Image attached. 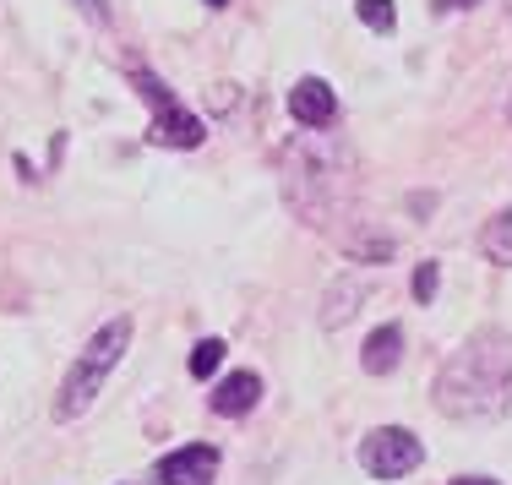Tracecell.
Masks as SVG:
<instances>
[{"label":"cell","instance_id":"6da1fadb","mask_svg":"<svg viewBox=\"0 0 512 485\" xmlns=\"http://www.w3.org/2000/svg\"><path fill=\"white\" fill-rule=\"evenodd\" d=\"M431 404L447 420H463V426L512 415V333L485 327L463 349H453L447 366L436 371Z\"/></svg>","mask_w":512,"mask_h":485},{"label":"cell","instance_id":"7a4b0ae2","mask_svg":"<svg viewBox=\"0 0 512 485\" xmlns=\"http://www.w3.org/2000/svg\"><path fill=\"white\" fill-rule=\"evenodd\" d=\"M126 349H131V317H109L99 333L82 344V355L71 360V371H66V382H60V393H55V420H82L93 409V398L104 393V382H109V371L126 360Z\"/></svg>","mask_w":512,"mask_h":485},{"label":"cell","instance_id":"3957f363","mask_svg":"<svg viewBox=\"0 0 512 485\" xmlns=\"http://www.w3.org/2000/svg\"><path fill=\"white\" fill-rule=\"evenodd\" d=\"M360 464L371 480H404L425 464V442L404 426H382L360 442Z\"/></svg>","mask_w":512,"mask_h":485},{"label":"cell","instance_id":"277c9868","mask_svg":"<svg viewBox=\"0 0 512 485\" xmlns=\"http://www.w3.org/2000/svg\"><path fill=\"white\" fill-rule=\"evenodd\" d=\"M218 475V447L213 442H186L158 464V480L164 485H213Z\"/></svg>","mask_w":512,"mask_h":485},{"label":"cell","instance_id":"5b68a950","mask_svg":"<svg viewBox=\"0 0 512 485\" xmlns=\"http://www.w3.org/2000/svg\"><path fill=\"white\" fill-rule=\"evenodd\" d=\"M289 115L306 131H327L338 120V93L327 88L322 77H300L295 88H289Z\"/></svg>","mask_w":512,"mask_h":485},{"label":"cell","instance_id":"8992f818","mask_svg":"<svg viewBox=\"0 0 512 485\" xmlns=\"http://www.w3.org/2000/svg\"><path fill=\"white\" fill-rule=\"evenodd\" d=\"M256 398H262V377H256V371H229V377L213 387V415L240 420L256 409Z\"/></svg>","mask_w":512,"mask_h":485},{"label":"cell","instance_id":"52a82bcc","mask_svg":"<svg viewBox=\"0 0 512 485\" xmlns=\"http://www.w3.org/2000/svg\"><path fill=\"white\" fill-rule=\"evenodd\" d=\"M202 137H207V126L197 115H186L180 104H164L153 115V142H158V148H197Z\"/></svg>","mask_w":512,"mask_h":485},{"label":"cell","instance_id":"ba28073f","mask_svg":"<svg viewBox=\"0 0 512 485\" xmlns=\"http://www.w3.org/2000/svg\"><path fill=\"white\" fill-rule=\"evenodd\" d=\"M398 360H404V327L398 322L376 327V333L365 338V349H360V366L371 371V377H387V371H398Z\"/></svg>","mask_w":512,"mask_h":485},{"label":"cell","instance_id":"9c48e42d","mask_svg":"<svg viewBox=\"0 0 512 485\" xmlns=\"http://www.w3.org/2000/svg\"><path fill=\"white\" fill-rule=\"evenodd\" d=\"M480 257L496 262V268H512V208L496 213L491 224L480 229Z\"/></svg>","mask_w":512,"mask_h":485},{"label":"cell","instance_id":"30bf717a","mask_svg":"<svg viewBox=\"0 0 512 485\" xmlns=\"http://www.w3.org/2000/svg\"><path fill=\"white\" fill-rule=\"evenodd\" d=\"M344 251L355 262H393V235H382V229H355V235H344Z\"/></svg>","mask_w":512,"mask_h":485},{"label":"cell","instance_id":"8fae6325","mask_svg":"<svg viewBox=\"0 0 512 485\" xmlns=\"http://www.w3.org/2000/svg\"><path fill=\"white\" fill-rule=\"evenodd\" d=\"M360 300H365V289L349 278V284H333L327 289V311H322V327H344L349 317L360 311Z\"/></svg>","mask_w":512,"mask_h":485},{"label":"cell","instance_id":"7c38bea8","mask_svg":"<svg viewBox=\"0 0 512 485\" xmlns=\"http://www.w3.org/2000/svg\"><path fill=\"white\" fill-rule=\"evenodd\" d=\"M355 11H360V22L371 33H393L398 28V6H393V0H355Z\"/></svg>","mask_w":512,"mask_h":485},{"label":"cell","instance_id":"4fadbf2b","mask_svg":"<svg viewBox=\"0 0 512 485\" xmlns=\"http://www.w3.org/2000/svg\"><path fill=\"white\" fill-rule=\"evenodd\" d=\"M224 366V344H218V338H202L197 349H191V377H213V371Z\"/></svg>","mask_w":512,"mask_h":485},{"label":"cell","instance_id":"5bb4252c","mask_svg":"<svg viewBox=\"0 0 512 485\" xmlns=\"http://www.w3.org/2000/svg\"><path fill=\"white\" fill-rule=\"evenodd\" d=\"M436 284H442V268H436V262H420V268H414V300H420V306H431Z\"/></svg>","mask_w":512,"mask_h":485},{"label":"cell","instance_id":"9a60e30c","mask_svg":"<svg viewBox=\"0 0 512 485\" xmlns=\"http://www.w3.org/2000/svg\"><path fill=\"white\" fill-rule=\"evenodd\" d=\"M77 11H88L93 22H109V0H71Z\"/></svg>","mask_w":512,"mask_h":485},{"label":"cell","instance_id":"2e32d148","mask_svg":"<svg viewBox=\"0 0 512 485\" xmlns=\"http://www.w3.org/2000/svg\"><path fill=\"white\" fill-rule=\"evenodd\" d=\"M453 485H496V480H485V475H463V480H453Z\"/></svg>","mask_w":512,"mask_h":485},{"label":"cell","instance_id":"e0dca14e","mask_svg":"<svg viewBox=\"0 0 512 485\" xmlns=\"http://www.w3.org/2000/svg\"><path fill=\"white\" fill-rule=\"evenodd\" d=\"M442 6H474V0H442Z\"/></svg>","mask_w":512,"mask_h":485},{"label":"cell","instance_id":"ac0fdd59","mask_svg":"<svg viewBox=\"0 0 512 485\" xmlns=\"http://www.w3.org/2000/svg\"><path fill=\"white\" fill-rule=\"evenodd\" d=\"M207 6H229V0H207Z\"/></svg>","mask_w":512,"mask_h":485},{"label":"cell","instance_id":"d6986e66","mask_svg":"<svg viewBox=\"0 0 512 485\" xmlns=\"http://www.w3.org/2000/svg\"><path fill=\"white\" fill-rule=\"evenodd\" d=\"M507 11H512V0H507Z\"/></svg>","mask_w":512,"mask_h":485}]
</instances>
